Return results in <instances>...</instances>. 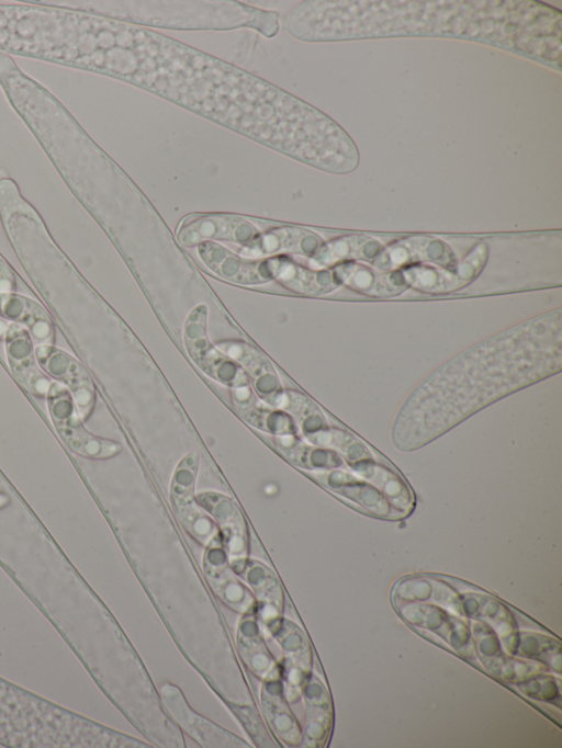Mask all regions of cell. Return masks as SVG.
Here are the masks:
<instances>
[{
    "mask_svg": "<svg viewBox=\"0 0 562 748\" xmlns=\"http://www.w3.org/2000/svg\"><path fill=\"white\" fill-rule=\"evenodd\" d=\"M35 358L46 375L69 390L79 417L86 419L93 406L94 389L83 366L52 344L36 345Z\"/></svg>",
    "mask_w": 562,
    "mask_h": 748,
    "instance_id": "3957f363",
    "label": "cell"
},
{
    "mask_svg": "<svg viewBox=\"0 0 562 748\" xmlns=\"http://www.w3.org/2000/svg\"><path fill=\"white\" fill-rule=\"evenodd\" d=\"M10 322L0 317V340H4Z\"/></svg>",
    "mask_w": 562,
    "mask_h": 748,
    "instance_id": "d6986e66",
    "label": "cell"
},
{
    "mask_svg": "<svg viewBox=\"0 0 562 748\" xmlns=\"http://www.w3.org/2000/svg\"><path fill=\"white\" fill-rule=\"evenodd\" d=\"M221 347L256 377V387L262 397H268L271 401L279 394L277 392L278 381L273 370L259 352L240 342H231L225 345L221 344Z\"/></svg>",
    "mask_w": 562,
    "mask_h": 748,
    "instance_id": "e0dca14e",
    "label": "cell"
},
{
    "mask_svg": "<svg viewBox=\"0 0 562 748\" xmlns=\"http://www.w3.org/2000/svg\"><path fill=\"white\" fill-rule=\"evenodd\" d=\"M427 261L450 268L456 265L451 250L441 241L431 239H411L395 243L381 251L372 262L381 271H395L418 262Z\"/></svg>",
    "mask_w": 562,
    "mask_h": 748,
    "instance_id": "ba28073f",
    "label": "cell"
},
{
    "mask_svg": "<svg viewBox=\"0 0 562 748\" xmlns=\"http://www.w3.org/2000/svg\"><path fill=\"white\" fill-rule=\"evenodd\" d=\"M485 259L486 250L481 245L458 265L440 269L413 264L403 268L400 272L406 285L415 290L430 293L450 292L471 282L482 270Z\"/></svg>",
    "mask_w": 562,
    "mask_h": 748,
    "instance_id": "277c9868",
    "label": "cell"
},
{
    "mask_svg": "<svg viewBox=\"0 0 562 748\" xmlns=\"http://www.w3.org/2000/svg\"><path fill=\"white\" fill-rule=\"evenodd\" d=\"M199 456L195 452L188 453L178 464L171 481V499L176 507L189 503V508L180 510L181 518L187 520L190 530L196 535V525L200 523L205 530L212 533V525L206 518H203L195 507H193V489L198 474Z\"/></svg>",
    "mask_w": 562,
    "mask_h": 748,
    "instance_id": "5bb4252c",
    "label": "cell"
},
{
    "mask_svg": "<svg viewBox=\"0 0 562 748\" xmlns=\"http://www.w3.org/2000/svg\"><path fill=\"white\" fill-rule=\"evenodd\" d=\"M268 261L272 279L293 292L318 295L339 285L333 271L306 269L284 257H273Z\"/></svg>",
    "mask_w": 562,
    "mask_h": 748,
    "instance_id": "4fadbf2b",
    "label": "cell"
},
{
    "mask_svg": "<svg viewBox=\"0 0 562 748\" xmlns=\"http://www.w3.org/2000/svg\"><path fill=\"white\" fill-rule=\"evenodd\" d=\"M60 438L67 446L78 455L89 458H106L121 451V445L114 441L98 438L88 432L78 412L65 421L55 424Z\"/></svg>",
    "mask_w": 562,
    "mask_h": 748,
    "instance_id": "2e32d148",
    "label": "cell"
},
{
    "mask_svg": "<svg viewBox=\"0 0 562 748\" xmlns=\"http://www.w3.org/2000/svg\"><path fill=\"white\" fill-rule=\"evenodd\" d=\"M561 326L558 309L498 333L441 366L396 416L395 447L417 450L497 399L560 372Z\"/></svg>",
    "mask_w": 562,
    "mask_h": 748,
    "instance_id": "6da1fadb",
    "label": "cell"
},
{
    "mask_svg": "<svg viewBox=\"0 0 562 748\" xmlns=\"http://www.w3.org/2000/svg\"><path fill=\"white\" fill-rule=\"evenodd\" d=\"M4 343L8 363L14 378L30 394L46 398L54 381L40 367L35 358L34 343L27 330L10 322Z\"/></svg>",
    "mask_w": 562,
    "mask_h": 748,
    "instance_id": "8992f818",
    "label": "cell"
},
{
    "mask_svg": "<svg viewBox=\"0 0 562 748\" xmlns=\"http://www.w3.org/2000/svg\"><path fill=\"white\" fill-rule=\"evenodd\" d=\"M16 292V279L10 265L0 258V293Z\"/></svg>",
    "mask_w": 562,
    "mask_h": 748,
    "instance_id": "ac0fdd59",
    "label": "cell"
},
{
    "mask_svg": "<svg viewBox=\"0 0 562 748\" xmlns=\"http://www.w3.org/2000/svg\"><path fill=\"white\" fill-rule=\"evenodd\" d=\"M0 317L24 327L35 347L53 343V320L34 299L16 292L0 293Z\"/></svg>",
    "mask_w": 562,
    "mask_h": 748,
    "instance_id": "9c48e42d",
    "label": "cell"
},
{
    "mask_svg": "<svg viewBox=\"0 0 562 748\" xmlns=\"http://www.w3.org/2000/svg\"><path fill=\"white\" fill-rule=\"evenodd\" d=\"M333 274L338 283L375 297L397 295L407 287L400 271L381 272L351 261L337 264Z\"/></svg>",
    "mask_w": 562,
    "mask_h": 748,
    "instance_id": "8fae6325",
    "label": "cell"
},
{
    "mask_svg": "<svg viewBox=\"0 0 562 748\" xmlns=\"http://www.w3.org/2000/svg\"><path fill=\"white\" fill-rule=\"evenodd\" d=\"M120 15L125 20L159 27L232 29L251 26L265 35L278 31L274 13L237 2H133Z\"/></svg>",
    "mask_w": 562,
    "mask_h": 748,
    "instance_id": "7a4b0ae2",
    "label": "cell"
},
{
    "mask_svg": "<svg viewBox=\"0 0 562 748\" xmlns=\"http://www.w3.org/2000/svg\"><path fill=\"white\" fill-rule=\"evenodd\" d=\"M9 501V497L5 494L0 492V508L7 506Z\"/></svg>",
    "mask_w": 562,
    "mask_h": 748,
    "instance_id": "ffe728a7",
    "label": "cell"
},
{
    "mask_svg": "<svg viewBox=\"0 0 562 748\" xmlns=\"http://www.w3.org/2000/svg\"><path fill=\"white\" fill-rule=\"evenodd\" d=\"M256 234V229L240 218L209 215L183 222L178 233V239L182 245L191 247L206 239L249 242Z\"/></svg>",
    "mask_w": 562,
    "mask_h": 748,
    "instance_id": "30bf717a",
    "label": "cell"
},
{
    "mask_svg": "<svg viewBox=\"0 0 562 748\" xmlns=\"http://www.w3.org/2000/svg\"><path fill=\"white\" fill-rule=\"evenodd\" d=\"M321 247L319 238L297 228L276 229L251 239L240 250L246 258H262L281 253L314 254Z\"/></svg>",
    "mask_w": 562,
    "mask_h": 748,
    "instance_id": "7c38bea8",
    "label": "cell"
},
{
    "mask_svg": "<svg viewBox=\"0 0 562 748\" xmlns=\"http://www.w3.org/2000/svg\"><path fill=\"white\" fill-rule=\"evenodd\" d=\"M184 339L188 352L206 374L231 386L247 384L245 374L233 361L215 350L209 342L204 309L199 307L192 311L186 325Z\"/></svg>",
    "mask_w": 562,
    "mask_h": 748,
    "instance_id": "5b68a950",
    "label": "cell"
},
{
    "mask_svg": "<svg viewBox=\"0 0 562 748\" xmlns=\"http://www.w3.org/2000/svg\"><path fill=\"white\" fill-rule=\"evenodd\" d=\"M382 251L381 246L371 238L350 236L340 238L319 247L311 258L314 270L335 265L349 260H367L373 262Z\"/></svg>",
    "mask_w": 562,
    "mask_h": 748,
    "instance_id": "9a60e30c",
    "label": "cell"
},
{
    "mask_svg": "<svg viewBox=\"0 0 562 748\" xmlns=\"http://www.w3.org/2000/svg\"><path fill=\"white\" fill-rule=\"evenodd\" d=\"M199 256L210 272L233 283L259 284L272 280L268 259L251 261L213 242H203Z\"/></svg>",
    "mask_w": 562,
    "mask_h": 748,
    "instance_id": "52a82bcc",
    "label": "cell"
}]
</instances>
